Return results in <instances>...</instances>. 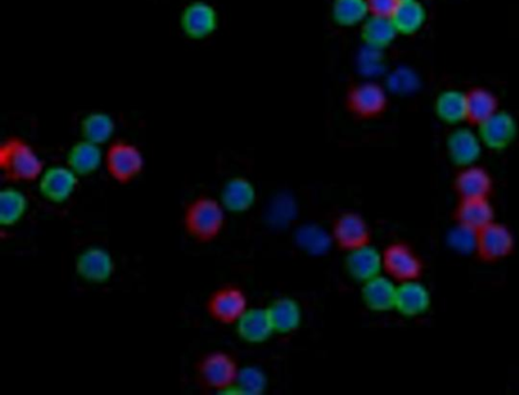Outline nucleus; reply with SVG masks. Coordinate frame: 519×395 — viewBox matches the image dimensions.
Listing matches in <instances>:
<instances>
[{
	"label": "nucleus",
	"mask_w": 519,
	"mask_h": 395,
	"mask_svg": "<svg viewBox=\"0 0 519 395\" xmlns=\"http://www.w3.org/2000/svg\"><path fill=\"white\" fill-rule=\"evenodd\" d=\"M225 211L220 200L200 196L188 203L183 214L185 233L194 242L213 243L225 226Z\"/></svg>",
	"instance_id": "2"
},
{
	"label": "nucleus",
	"mask_w": 519,
	"mask_h": 395,
	"mask_svg": "<svg viewBox=\"0 0 519 395\" xmlns=\"http://www.w3.org/2000/svg\"><path fill=\"white\" fill-rule=\"evenodd\" d=\"M255 196L254 185L247 179L236 177L224 184L221 203L227 212L243 214L254 206Z\"/></svg>",
	"instance_id": "21"
},
{
	"label": "nucleus",
	"mask_w": 519,
	"mask_h": 395,
	"mask_svg": "<svg viewBox=\"0 0 519 395\" xmlns=\"http://www.w3.org/2000/svg\"><path fill=\"white\" fill-rule=\"evenodd\" d=\"M345 270L353 280L364 284L366 281L381 274L382 271L381 253L373 248L371 244L350 251L345 259Z\"/></svg>",
	"instance_id": "17"
},
{
	"label": "nucleus",
	"mask_w": 519,
	"mask_h": 395,
	"mask_svg": "<svg viewBox=\"0 0 519 395\" xmlns=\"http://www.w3.org/2000/svg\"><path fill=\"white\" fill-rule=\"evenodd\" d=\"M398 35L394 22L390 18L371 16L363 22L361 37L372 49H382L389 46Z\"/></svg>",
	"instance_id": "26"
},
{
	"label": "nucleus",
	"mask_w": 519,
	"mask_h": 395,
	"mask_svg": "<svg viewBox=\"0 0 519 395\" xmlns=\"http://www.w3.org/2000/svg\"><path fill=\"white\" fill-rule=\"evenodd\" d=\"M401 2H405V0H401Z\"/></svg>",
	"instance_id": "35"
},
{
	"label": "nucleus",
	"mask_w": 519,
	"mask_h": 395,
	"mask_svg": "<svg viewBox=\"0 0 519 395\" xmlns=\"http://www.w3.org/2000/svg\"><path fill=\"white\" fill-rule=\"evenodd\" d=\"M207 315L222 325L236 324L247 308V297L236 285H225L213 290L206 300Z\"/></svg>",
	"instance_id": "7"
},
{
	"label": "nucleus",
	"mask_w": 519,
	"mask_h": 395,
	"mask_svg": "<svg viewBox=\"0 0 519 395\" xmlns=\"http://www.w3.org/2000/svg\"><path fill=\"white\" fill-rule=\"evenodd\" d=\"M430 290L419 281L402 282L397 287L395 309L406 317L424 315L431 308Z\"/></svg>",
	"instance_id": "16"
},
{
	"label": "nucleus",
	"mask_w": 519,
	"mask_h": 395,
	"mask_svg": "<svg viewBox=\"0 0 519 395\" xmlns=\"http://www.w3.org/2000/svg\"><path fill=\"white\" fill-rule=\"evenodd\" d=\"M180 26L187 38L205 40L216 31L218 13L212 4L197 0L185 6L180 13Z\"/></svg>",
	"instance_id": "11"
},
{
	"label": "nucleus",
	"mask_w": 519,
	"mask_h": 395,
	"mask_svg": "<svg viewBox=\"0 0 519 395\" xmlns=\"http://www.w3.org/2000/svg\"><path fill=\"white\" fill-rule=\"evenodd\" d=\"M382 271L394 282L419 281L424 273V263L412 246L394 242L381 252Z\"/></svg>",
	"instance_id": "6"
},
{
	"label": "nucleus",
	"mask_w": 519,
	"mask_h": 395,
	"mask_svg": "<svg viewBox=\"0 0 519 395\" xmlns=\"http://www.w3.org/2000/svg\"><path fill=\"white\" fill-rule=\"evenodd\" d=\"M195 374L202 389L223 392L235 389L239 368L230 354L213 351L200 357Z\"/></svg>",
	"instance_id": "3"
},
{
	"label": "nucleus",
	"mask_w": 519,
	"mask_h": 395,
	"mask_svg": "<svg viewBox=\"0 0 519 395\" xmlns=\"http://www.w3.org/2000/svg\"><path fill=\"white\" fill-rule=\"evenodd\" d=\"M370 14L366 0H334L332 17L336 24L353 27L364 22Z\"/></svg>",
	"instance_id": "29"
},
{
	"label": "nucleus",
	"mask_w": 519,
	"mask_h": 395,
	"mask_svg": "<svg viewBox=\"0 0 519 395\" xmlns=\"http://www.w3.org/2000/svg\"><path fill=\"white\" fill-rule=\"evenodd\" d=\"M333 242L341 250L350 252L372 242V232L366 221L356 213H344L338 217L332 228Z\"/></svg>",
	"instance_id": "12"
},
{
	"label": "nucleus",
	"mask_w": 519,
	"mask_h": 395,
	"mask_svg": "<svg viewBox=\"0 0 519 395\" xmlns=\"http://www.w3.org/2000/svg\"><path fill=\"white\" fill-rule=\"evenodd\" d=\"M104 166L108 175L120 185H128L144 172L145 155L138 146L130 141H112L104 155Z\"/></svg>",
	"instance_id": "4"
},
{
	"label": "nucleus",
	"mask_w": 519,
	"mask_h": 395,
	"mask_svg": "<svg viewBox=\"0 0 519 395\" xmlns=\"http://www.w3.org/2000/svg\"><path fill=\"white\" fill-rule=\"evenodd\" d=\"M436 113L443 122H460L465 119V95L458 91H446L435 103Z\"/></svg>",
	"instance_id": "31"
},
{
	"label": "nucleus",
	"mask_w": 519,
	"mask_h": 395,
	"mask_svg": "<svg viewBox=\"0 0 519 395\" xmlns=\"http://www.w3.org/2000/svg\"><path fill=\"white\" fill-rule=\"evenodd\" d=\"M29 201L24 192L6 188L0 193V223L3 227L17 226L26 217Z\"/></svg>",
	"instance_id": "25"
},
{
	"label": "nucleus",
	"mask_w": 519,
	"mask_h": 395,
	"mask_svg": "<svg viewBox=\"0 0 519 395\" xmlns=\"http://www.w3.org/2000/svg\"><path fill=\"white\" fill-rule=\"evenodd\" d=\"M267 378L264 372L257 367L239 369L235 389L238 393L260 395L265 391Z\"/></svg>",
	"instance_id": "32"
},
{
	"label": "nucleus",
	"mask_w": 519,
	"mask_h": 395,
	"mask_svg": "<svg viewBox=\"0 0 519 395\" xmlns=\"http://www.w3.org/2000/svg\"><path fill=\"white\" fill-rule=\"evenodd\" d=\"M288 204L287 201H280V203H277L272 210H271L269 220L273 223V225L283 227L289 223L295 212H293L291 206Z\"/></svg>",
	"instance_id": "34"
},
{
	"label": "nucleus",
	"mask_w": 519,
	"mask_h": 395,
	"mask_svg": "<svg viewBox=\"0 0 519 395\" xmlns=\"http://www.w3.org/2000/svg\"><path fill=\"white\" fill-rule=\"evenodd\" d=\"M0 170L9 183H31L39 181L45 166L39 154L26 139L9 137L0 145Z\"/></svg>",
	"instance_id": "1"
},
{
	"label": "nucleus",
	"mask_w": 519,
	"mask_h": 395,
	"mask_svg": "<svg viewBox=\"0 0 519 395\" xmlns=\"http://www.w3.org/2000/svg\"><path fill=\"white\" fill-rule=\"evenodd\" d=\"M82 139L99 146L108 143L115 131V122L105 112H92L80 123Z\"/></svg>",
	"instance_id": "28"
},
{
	"label": "nucleus",
	"mask_w": 519,
	"mask_h": 395,
	"mask_svg": "<svg viewBox=\"0 0 519 395\" xmlns=\"http://www.w3.org/2000/svg\"><path fill=\"white\" fill-rule=\"evenodd\" d=\"M102 146L82 139L67 154V166L80 177L93 175L104 165Z\"/></svg>",
	"instance_id": "20"
},
{
	"label": "nucleus",
	"mask_w": 519,
	"mask_h": 395,
	"mask_svg": "<svg viewBox=\"0 0 519 395\" xmlns=\"http://www.w3.org/2000/svg\"><path fill=\"white\" fill-rule=\"evenodd\" d=\"M515 249V240L504 223L492 222L475 233V250L481 263L495 265L508 258Z\"/></svg>",
	"instance_id": "5"
},
{
	"label": "nucleus",
	"mask_w": 519,
	"mask_h": 395,
	"mask_svg": "<svg viewBox=\"0 0 519 395\" xmlns=\"http://www.w3.org/2000/svg\"><path fill=\"white\" fill-rule=\"evenodd\" d=\"M346 105L353 115L360 119H372L386 111L388 96L378 84H357L349 88Z\"/></svg>",
	"instance_id": "10"
},
{
	"label": "nucleus",
	"mask_w": 519,
	"mask_h": 395,
	"mask_svg": "<svg viewBox=\"0 0 519 395\" xmlns=\"http://www.w3.org/2000/svg\"><path fill=\"white\" fill-rule=\"evenodd\" d=\"M401 0H366L371 16L392 18Z\"/></svg>",
	"instance_id": "33"
},
{
	"label": "nucleus",
	"mask_w": 519,
	"mask_h": 395,
	"mask_svg": "<svg viewBox=\"0 0 519 395\" xmlns=\"http://www.w3.org/2000/svg\"><path fill=\"white\" fill-rule=\"evenodd\" d=\"M397 287L388 275L383 277L379 274L364 282L361 297L368 309L387 312L395 309Z\"/></svg>",
	"instance_id": "18"
},
{
	"label": "nucleus",
	"mask_w": 519,
	"mask_h": 395,
	"mask_svg": "<svg viewBox=\"0 0 519 395\" xmlns=\"http://www.w3.org/2000/svg\"><path fill=\"white\" fill-rule=\"evenodd\" d=\"M454 189L461 198H490L494 183L488 171L481 166H465L455 178Z\"/></svg>",
	"instance_id": "14"
},
{
	"label": "nucleus",
	"mask_w": 519,
	"mask_h": 395,
	"mask_svg": "<svg viewBox=\"0 0 519 395\" xmlns=\"http://www.w3.org/2000/svg\"><path fill=\"white\" fill-rule=\"evenodd\" d=\"M398 34L413 35L426 21V10L418 0H405L398 5L392 18Z\"/></svg>",
	"instance_id": "27"
},
{
	"label": "nucleus",
	"mask_w": 519,
	"mask_h": 395,
	"mask_svg": "<svg viewBox=\"0 0 519 395\" xmlns=\"http://www.w3.org/2000/svg\"><path fill=\"white\" fill-rule=\"evenodd\" d=\"M515 119L506 112H496L479 125L480 139L493 150H501L514 140L516 134Z\"/></svg>",
	"instance_id": "15"
},
{
	"label": "nucleus",
	"mask_w": 519,
	"mask_h": 395,
	"mask_svg": "<svg viewBox=\"0 0 519 395\" xmlns=\"http://www.w3.org/2000/svg\"><path fill=\"white\" fill-rule=\"evenodd\" d=\"M115 270L114 257L101 246H89L75 259V273L82 282L89 285L107 284Z\"/></svg>",
	"instance_id": "8"
},
{
	"label": "nucleus",
	"mask_w": 519,
	"mask_h": 395,
	"mask_svg": "<svg viewBox=\"0 0 519 395\" xmlns=\"http://www.w3.org/2000/svg\"><path fill=\"white\" fill-rule=\"evenodd\" d=\"M465 95V121L480 125L498 111V100L484 88H473Z\"/></svg>",
	"instance_id": "23"
},
{
	"label": "nucleus",
	"mask_w": 519,
	"mask_h": 395,
	"mask_svg": "<svg viewBox=\"0 0 519 395\" xmlns=\"http://www.w3.org/2000/svg\"><path fill=\"white\" fill-rule=\"evenodd\" d=\"M296 236L299 248L311 256L323 255L333 242L332 236H330L322 227L315 225L300 228Z\"/></svg>",
	"instance_id": "30"
},
{
	"label": "nucleus",
	"mask_w": 519,
	"mask_h": 395,
	"mask_svg": "<svg viewBox=\"0 0 519 395\" xmlns=\"http://www.w3.org/2000/svg\"><path fill=\"white\" fill-rule=\"evenodd\" d=\"M457 227L477 233L495 220V211L489 198H461L454 211Z\"/></svg>",
	"instance_id": "13"
},
{
	"label": "nucleus",
	"mask_w": 519,
	"mask_h": 395,
	"mask_svg": "<svg viewBox=\"0 0 519 395\" xmlns=\"http://www.w3.org/2000/svg\"><path fill=\"white\" fill-rule=\"evenodd\" d=\"M239 338L247 344H262L275 332L267 309H247L236 324Z\"/></svg>",
	"instance_id": "19"
},
{
	"label": "nucleus",
	"mask_w": 519,
	"mask_h": 395,
	"mask_svg": "<svg viewBox=\"0 0 519 395\" xmlns=\"http://www.w3.org/2000/svg\"><path fill=\"white\" fill-rule=\"evenodd\" d=\"M40 196L54 205L69 201L78 189L80 177L69 166H52L45 169L39 178Z\"/></svg>",
	"instance_id": "9"
},
{
	"label": "nucleus",
	"mask_w": 519,
	"mask_h": 395,
	"mask_svg": "<svg viewBox=\"0 0 519 395\" xmlns=\"http://www.w3.org/2000/svg\"><path fill=\"white\" fill-rule=\"evenodd\" d=\"M480 139L468 130H457L448 139L450 158L457 165L468 166L478 159L481 152Z\"/></svg>",
	"instance_id": "24"
},
{
	"label": "nucleus",
	"mask_w": 519,
	"mask_h": 395,
	"mask_svg": "<svg viewBox=\"0 0 519 395\" xmlns=\"http://www.w3.org/2000/svg\"><path fill=\"white\" fill-rule=\"evenodd\" d=\"M267 311L275 332L290 333L302 324V308L291 298L283 297L274 300Z\"/></svg>",
	"instance_id": "22"
}]
</instances>
